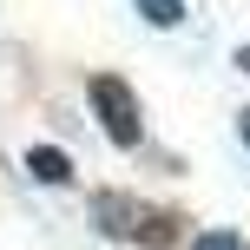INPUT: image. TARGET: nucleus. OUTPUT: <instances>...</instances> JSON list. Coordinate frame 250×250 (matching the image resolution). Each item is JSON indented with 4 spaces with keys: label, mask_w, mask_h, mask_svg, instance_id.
Returning <instances> with one entry per match:
<instances>
[{
    "label": "nucleus",
    "mask_w": 250,
    "mask_h": 250,
    "mask_svg": "<svg viewBox=\"0 0 250 250\" xmlns=\"http://www.w3.org/2000/svg\"><path fill=\"white\" fill-rule=\"evenodd\" d=\"M92 224H99L105 237H132V244H151V250L171 244V217L151 211V204H138V198H125V191H99V198H92Z\"/></svg>",
    "instance_id": "1"
},
{
    "label": "nucleus",
    "mask_w": 250,
    "mask_h": 250,
    "mask_svg": "<svg viewBox=\"0 0 250 250\" xmlns=\"http://www.w3.org/2000/svg\"><path fill=\"white\" fill-rule=\"evenodd\" d=\"M86 99H92V112H99V132L112 138L119 151H132L138 138H145V112H138V92L125 86V79L99 73V79L86 86Z\"/></svg>",
    "instance_id": "2"
},
{
    "label": "nucleus",
    "mask_w": 250,
    "mask_h": 250,
    "mask_svg": "<svg viewBox=\"0 0 250 250\" xmlns=\"http://www.w3.org/2000/svg\"><path fill=\"white\" fill-rule=\"evenodd\" d=\"M26 171H33L40 185H66V178H73V158L53 151V145H33V151H26Z\"/></svg>",
    "instance_id": "3"
},
{
    "label": "nucleus",
    "mask_w": 250,
    "mask_h": 250,
    "mask_svg": "<svg viewBox=\"0 0 250 250\" xmlns=\"http://www.w3.org/2000/svg\"><path fill=\"white\" fill-rule=\"evenodd\" d=\"M145 26H185V0H138Z\"/></svg>",
    "instance_id": "4"
},
{
    "label": "nucleus",
    "mask_w": 250,
    "mask_h": 250,
    "mask_svg": "<svg viewBox=\"0 0 250 250\" xmlns=\"http://www.w3.org/2000/svg\"><path fill=\"white\" fill-rule=\"evenodd\" d=\"M191 250H250V244H244V237H224V230H211V237H198Z\"/></svg>",
    "instance_id": "5"
},
{
    "label": "nucleus",
    "mask_w": 250,
    "mask_h": 250,
    "mask_svg": "<svg viewBox=\"0 0 250 250\" xmlns=\"http://www.w3.org/2000/svg\"><path fill=\"white\" fill-rule=\"evenodd\" d=\"M237 132H244V145H250V112H244V119H237Z\"/></svg>",
    "instance_id": "6"
},
{
    "label": "nucleus",
    "mask_w": 250,
    "mask_h": 250,
    "mask_svg": "<svg viewBox=\"0 0 250 250\" xmlns=\"http://www.w3.org/2000/svg\"><path fill=\"white\" fill-rule=\"evenodd\" d=\"M237 66H244V73H250V46H244V53H237Z\"/></svg>",
    "instance_id": "7"
}]
</instances>
